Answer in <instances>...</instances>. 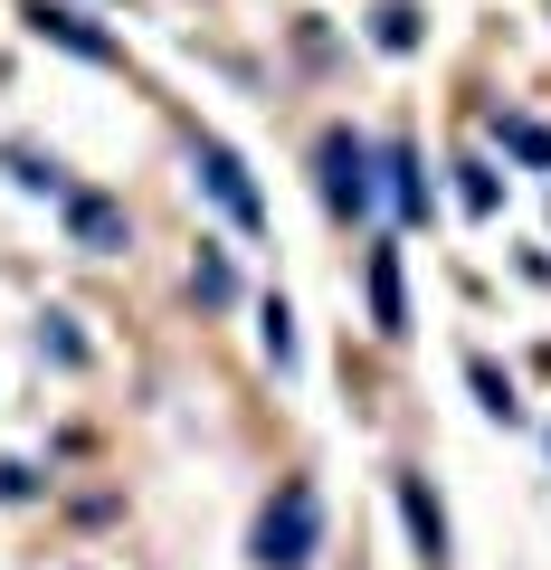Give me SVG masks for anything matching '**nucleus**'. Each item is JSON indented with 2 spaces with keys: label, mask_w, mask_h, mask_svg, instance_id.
<instances>
[{
  "label": "nucleus",
  "mask_w": 551,
  "mask_h": 570,
  "mask_svg": "<svg viewBox=\"0 0 551 570\" xmlns=\"http://www.w3.org/2000/svg\"><path fill=\"white\" fill-rule=\"evenodd\" d=\"M67 228H77L86 247H124V209L115 200H86V190H67Z\"/></svg>",
  "instance_id": "8"
},
{
  "label": "nucleus",
  "mask_w": 551,
  "mask_h": 570,
  "mask_svg": "<svg viewBox=\"0 0 551 570\" xmlns=\"http://www.w3.org/2000/svg\"><path fill=\"white\" fill-rule=\"evenodd\" d=\"M400 513H409V532H419V561H447V513H437V494H429V475H400Z\"/></svg>",
  "instance_id": "7"
},
{
  "label": "nucleus",
  "mask_w": 551,
  "mask_h": 570,
  "mask_svg": "<svg viewBox=\"0 0 551 570\" xmlns=\"http://www.w3.org/2000/svg\"><path fill=\"white\" fill-rule=\"evenodd\" d=\"M190 171H200V190L219 200L228 228H247V238L266 228V200H257V181H247V163L228 153V142H200V153H190Z\"/></svg>",
  "instance_id": "2"
},
{
  "label": "nucleus",
  "mask_w": 551,
  "mask_h": 570,
  "mask_svg": "<svg viewBox=\"0 0 551 570\" xmlns=\"http://www.w3.org/2000/svg\"><path fill=\"white\" fill-rule=\"evenodd\" d=\"M371 171H381V200L400 209V219H429V181H419V153H409V142H381Z\"/></svg>",
  "instance_id": "5"
},
{
  "label": "nucleus",
  "mask_w": 551,
  "mask_h": 570,
  "mask_svg": "<svg viewBox=\"0 0 551 570\" xmlns=\"http://www.w3.org/2000/svg\"><path fill=\"white\" fill-rule=\"evenodd\" d=\"M456 200H466L475 219H494V200H504V181H494L485 163H456Z\"/></svg>",
  "instance_id": "10"
},
{
  "label": "nucleus",
  "mask_w": 551,
  "mask_h": 570,
  "mask_svg": "<svg viewBox=\"0 0 551 570\" xmlns=\"http://www.w3.org/2000/svg\"><path fill=\"white\" fill-rule=\"evenodd\" d=\"M494 134H504V153H523L532 171H551V134H542L532 115H494Z\"/></svg>",
  "instance_id": "9"
},
{
  "label": "nucleus",
  "mask_w": 551,
  "mask_h": 570,
  "mask_svg": "<svg viewBox=\"0 0 551 570\" xmlns=\"http://www.w3.org/2000/svg\"><path fill=\"white\" fill-rule=\"evenodd\" d=\"M20 20H29V39H48V48H67V58H86V67H115L124 48L105 39L86 10H58V0H20Z\"/></svg>",
  "instance_id": "3"
},
{
  "label": "nucleus",
  "mask_w": 551,
  "mask_h": 570,
  "mask_svg": "<svg viewBox=\"0 0 551 570\" xmlns=\"http://www.w3.org/2000/svg\"><path fill=\"white\" fill-rule=\"evenodd\" d=\"M466 381L485 390V409H494V419H523V400H513V381H504V371L485 362V352H475V362H466Z\"/></svg>",
  "instance_id": "11"
},
{
  "label": "nucleus",
  "mask_w": 551,
  "mask_h": 570,
  "mask_svg": "<svg viewBox=\"0 0 551 570\" xmlns=\"http://www.w3.org/2000/svg\"><path fill=\"white\" fill-rule=\"evenodd\" d=\"M190 295H200V305H228V295H238V276H228V257H200V266H190Z\"/></svg>",
  "instance_id": "13"
},
{
  "label": "nucleus",
  "mask_w": 551,
  "mask_h": 570,
  "mask_svg": "<svg viewBox=\"0 0 551 570\" xmlns=\"http://www.w3.org/2000/svg\"><path fill=\"white\" fill-rule=\"evenodd\" d=\"M314 551H324V494H314L305 475H286L276 504L257 513V570H305Z\"/></svg>",
  "instance_id": "1"
},
{
  "label": "nucleus",
  "mask_w": 551,
  "mask_h": 570,
  "mask_svg": "<svg viewBox=\"0 0 551 570\" xmlns=\"http://www.w3.org/2000/svg\"><path fill=\"white\" fill-rule=\"evenodd\" d=\"M314 163H324V200H333V219H362L371 190H381V181H371V153H362L352 134H324V153H314Z\"/></svg>",
  "instance_id": "4"
},
{
  "label": "nucleus",
  "mask_w": 551,
  "mask_h": 570,
  "mask_svg": "<svg viewBox=\"0 0 551 570\" xmlns=\"http://www.w3.org/2000/svg\"><path fill=\"white\" fill-rule=\"evenodd\" d=\"M257 324H266V362L286 371V362H295V314H286V305H266Z\"/></svg>",
  "instance_id": "14"
},
{
  "label": "nucleus",
  "mask_w": 551,
  "mask_h": 570,
  "mask_svg": "<svg viewBox=\"0 0 551 570\" xmlns=\"http://www.w3.org/2000/svg\"><path fill=\"white\" fill-rule=\"evenodd\" d=\"M371 333H390V343L409 333V295H400V247H371Z\"/></svg>",
  "instance_id": "6"
},
{
  "label": "nucleus",
  "mask_w": 551,
  "mask_h": 570,
  "mask_svg": "<svg viewBox=\"0 0 551 570\" xmlns=\"http://www.w3.org/2000/svg\"><path fill=\"white\" fill-rule=\"evenodd\" d=\"M371 39H381V48H419V10H409V0H381Z\"/></svg>",
  "instance_id": "12"
}]
</instances>
